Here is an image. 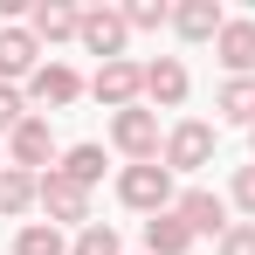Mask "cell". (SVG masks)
<instances>
[{"mask_svg":"<svg viewBox=\"0 0 255 255\" xmlns=\"http://www.w3.org/2000/svg\"><path fill=\"white\" fill-rule=\"evenodd\" d=\"M69 255H125V242H118V228H111V221H90V228L69 235Z\"/></svg>","mask_w":255,"mask_h":255,"instance_id":"cell-20","label":"cell"},{"mask_svg":"<svg viewBox=\"0 0 255 255\" xmlns=\"http://www.w3.org/2000/svg\"><path fill=\"white\" fill-rule=\"evenodd\" d=\"M138 255H145V249H138Z\"/></svg>","mask_w":255,"mask_h":255,"instance_id":"cell-27","label":"cell"},{"mask_svg":"<svg viewBox=\"0 0 255 255\" xmlns=\"http://www.w3.org/2000/svg\"><path fill=\"white\" fill-rule=\"evenodd\" d=\"M118 200H125L131 214H172V200H179V186H172V172L152 159V166H125L118 172Z\"/></svg>","mask_w":255,"mask_h":255,"instance_id":"cell-4","label":"cell"},{"mask_svg":"<svg viewBox=\"0 0 255 255\" xmlns=\"http://www.w3.org/2000/svg\"><path fill=\"white\" fill-rule=\"evenodd\" d=\"M7 166H21V172H48V166H62V145H55V125L28 111L21 125L7 131Z\"/></svg>","mask_w":255,"mask_h":255,"instance_id":"cell-5","label":"cell"},{"mask_svg":"<svg viewBox=\"0 0 255 255\" xmlns=\"http://www.w3.org/2000/svg\"><path fill=\"white\" fill-rule=\"evenodd\" d=\"M214 55L228 76H255V14H228V28L214 35Z\"/></svg>","mask_w":255,"mask_h":255,"instance_id":"cell-13","label":"cell"},{"mask_svg":"<svg viewBox=\"0 0 255 255\" xmlns=\"http://www.w3.org/2000/svg\"><path fill=\"white\" fill-rule=\"evenodd\" d=\"M186 249H193V228L179 214H152L145 221V255H186Z\"/></svg>","mask_w":255,"mask_h":255,"instance_id":"cell-17","label":"cell"},{"mask_svg":"<svg viewBox=\"0 0 255 255\" xmlns=\"http://www.w3.org/2000/svg\"><path fill=\"white\" fill-rule=\"evenodd\" d=\"M28 35L42 48H62V42H76V28H83V7H69V0H28Z\"/></svg>","mask_w":255,"mask_h":255,"instance_id":"cell-11","label":"cell"},{"mask_svg":"<svg viewBox=\"0 0 255 255\" xmlns=\"http://www.w3.org/2000/svg\"><path fill=\"white\" fill-rule=\"evenodd\" d=\"M21 118H28V97H21L14 83H0V145H7V131L21 125Z\"/></svg>","mask_w":255,"mask_h":255,"instance_id":"cell-23","label":"cell"},{"mask_svg":"<svg viewBox=\"0 0 255 255\" xmlns=\"http://www.w3.org/2000/svg\"><path fill=\"white\" fill-rule=\"evenodd\" d=\"M172 214L193 228V242H207V235L221 242V235L235 228V207H228V193H214V186H186V193L172 200Z\"/></svg>","mask_w":255,"mask_h":255,"instance_id":"cell-9","label":"cell"},{"mask_svg":"<svg viewBox=\"0 0 255 255\" xmlns=\"http://www.w3.org/2000/svg\"><path fill=\"white\" fill-rule=\"evenodd\" d=\"M35 207L48 214V228H90V221H97V214H90V193L69 179V172H55V166L42 172V193H35Z\"/></svg>","mask_w":255,"mask_h":255,"instance_id":"cell-7","label":"cell"},{"mask_svg":"<svg viewBox=\"0 0 255 255\" xmlns=\"http://www.w3.org/2000/svg\"><path fill=\"white\" fill-rule=\"evenodd\" d=\"M0 166H7V159H0Z\"/></svg>","mask_w":255,"mask_h":255,"instance_id":"cell-26","label":"cell"},{"mask_svg":"<svg viewBox=\"0 0 255 255\" xmlns=\"http://www.w3.org/2000/svg\"><path fill=\"white\" fill-rule=\"evenodd\" d=\"M186 97H193L186 62H179V55H152V62H145V104H152V111H179Z\"/></svg>","mask_w":255,"mask_h":255,"instance_id":"cell-12","label":"cell"},{"mask_svg":"<svg viewBox=\"0 0 255 255\" xmlns=\"http://www.w3.org/2000/svg\"><path fill=\"white\" fill-rule=\"evenodd\" d=\"M214 152H221V138H214L207 118H179V125H166V152H159V166L179 179V172L214 166Z\"/></svg>","mask_w":255,"mask_h":255,"instance_id":"cell-3","label":"cell"},{"mask_svg":"<svg viewBox=\"0 0 255 255\" xmlns=\"http://www.w3.org/2000/svg\"><path fill=\"white\" fill-rule=\"evenodd\" d=\"M125 21H131V35H159V28H172V7L166 0H131Z\"/></svg>","mask_w":255,"mask_h":255,"instance_id":"cell-21","label":"cell"},{"mask_svg":"<svg viewBox=\"0 0 255 255\" xmlns=\"http://www.w3.org/2000/svg\"><path fill=\"white\" fill-rule=\"evenodd\" d=\"M214 111H221L228 125L255 131V76H228V83L214 90Z\"/></svg>","mask_w":255,"mask_h":255,"instance_id":"cell-16","label":"cell"},{"mask_svg":"<svg viewBox=\"0 0 255 255\" xmlns=\"http://www.w3.org/2000/svg\"><path fill=\"white\" fill-rule=\"evenodd\" d=\"M35 193H42V172L0 166V221H21V214H35Z\"/></svg>","mask_w":255,"mask_h":255,"instance_id":"cell-15","label":"cell"},{"mask_svg":"<svg viewBox=\"0 0 255 255\" xmlns=\"http://www.w3.org/2000/svg\"><path fill=\"white\" fill-rule=\"evenodd\" d=\"M221 28H228V7H221V0H179V7H172V35L193 42V48L214 42Z\"/></svg>","mask_w":255,"mask_h":255,"instance_id":"cell-14","label":"cell"},{"mask_svg":"<svg viewBox=\"0 0 255 255\" xmlns=\"http://www.w3.org/2000/svg\"><path fill=\"white\" fill-rule=\"evenodd\" d=\"M249 166H255V131H249Z\"/></svg>","mask_w":255,"mask_h":255,"instance_id":"cell-25","label":"cell"},{"mask_svg":"<svg viewBox=\"0 0 255 255\" xmlns=\"http://www.w3.org/2000/svg\"><path fill=\"white\" fill-rule=\"evenodd\" d=\"M125 42H131L125 7H83V28H76V48H83V55H97V62H125Z\"/></svg>","mask_w":255,"mask_h":255,"instance_id":"cell-6","label":"cell"},{"mask_svg":"<svg viewBox=\"0 0 255 255\" xmlns=\"http://www.w3.org/2000/svg\"><path fill=\"white\" fill-rule=\"evenodd\" d=\"M21 97H28V111H35V118H55V111H69L76 97H90V83H83V69H76V62L48 55L42 69L28 76V90H21Z\"/></svg>","mask_w":255,"mask_h":255,"instance_id":"cell-1","label":"cell"},{"mask_svg":"<svg viewBox=\"0 0 255 255\" xmlns=\"http://www.w3.org/2000/svg\"><path fill=\"white\" fill-rule=\"evenodd\" d=\"M214 255H255V221H235V228L214 242Z\"/></svg>","mask_w":255,"mask_h":255,"instance_id":"cell-24","label":"cell"},{"mask_svg":"<svg viewBox=\"0 0 255 255\" xmlns=\"http://www.w3.org/2000/svg\"><path fill=\"white\" fill-rule=\"evenodd\" d=\"M90 97L118 118V111H131V104H145V62H97V76H90Z\"/></svg>","mask_w":255,"mask_h":255,"instance_id":"cell-8","label":"cell"},{"mask_svg":"<svg viewBox=\"0 0 255 255\" xmlns=\"http://www.w3.org/2000/svg\"><path fill=\"white\" fill-rule=\"evenodd\" d=\"M14 255H69V235L48 221H21L14 228Z\"/></svg>","mask_w":255,"mask_h":255,"instance_id":"cell-19","label":"cell"},{"mask_svg":"<svg viewBox=\"0 0 255 255\" xmlns=\"http://www.w3.org/2000/svg\"><path fill=\"white\" fill-rule=\"evenodd\" d=\"M228 207L242 214V221H255V166H235V179H228Z\"/></svg>","mask_w":255,"mask_h":255,"instance_id":"cell-22","label":"cell"},{"mask_svg":"<svg viewBox=\"0 0 255 255\" xmlns=\"http://www.w3.org/2000/svg\"><path fill=\"white\" fill-rule=\"evenodd\" d=\"M111 152H125V166H152L166 152V131H159V111L152 104H131L111 118Z\"/></svg>","mask_w":255,"mask_h":255,"instance_id":"cell-2","label":"cell"},{"mask_svg":"<svg viewBox=\"0 0 255 255\" xmlns=\"http://www.w3.org/2000/svg\"><path fill=\"white\" fill-rule=\"evenodd\" d=\"M48 62V48L28 35V21H0V83L28 90V76Z\"/></svg>","mask_w":255,"mask_h":255,"instance_id":"cell-10","label":"cell"},{"mask_svg":"<svg viewBox=\"0 0 255 255\" xmlns=\"http://www.w3.org/2000/svg\"><path fill=\"white\" fill-rule=\"evenodd\" d=\"M104 166H111V159H104V145H69V152H62V166L55 172H69V179H76V186H83V193H97V186H104Z\"/></svg>","mask_w":255,"mask_h":255,"instance_id":"cell-18","label":"cell"}]
</instances>
